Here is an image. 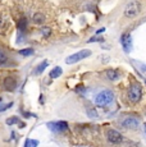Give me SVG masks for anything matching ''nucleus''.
<instances>
[{
    "label": "nucleus",
    "mask_w": 146,
    "mask_h": 147,
    "mask_svg": "<svg viewBox=\"0 0 146 147\" xmlns=\"http://www.w3.org/2000/svg\"><path fill=\"white\" fill-rule=\"evenodd\" d=\"M113 100H114V94L112 91H109V90H105V91H101L100 94L96 95L95 104L99 106H105V105H109Z\"/></svg>",
    "instance_id": "nucleus-1"
},
{
    "label": "nucleus",
    "mask_w": 146,
    "mask_h": 147,
    "mask_svg": "<svg viewBox=\"0 0 146 147\" xmlns=\"http://www.w3.org/2000/svg\"><path fill=\"white\" fill-rule=\"evenodd\" d=\"M91 55V50L89 49H85V50H81V51L73 54V55H69L68 58L66 59V63L67 64H74V63H78V61H81L82 59L87 58V56Z\"/></svg>",
    "instance_id": "nucleus-2"
},
{
    "label": "nucleus",
    "mask_w": 146,
    "mask_h": 147,
    "mask_svg": "<svg viewBox=\"0 0 146 147\" xmlns=\"http://www.w3.org/2000/svg\"><path fill=\"white\" fill-rule=\"evenodd\" d=\"M141 96H142V90L140 87V84H132L130 90H128V98L131 101H133V102H137V101H140Z\"/></svg>",
    "instance_id": "nucleus-3"
},
{
    "label": "nucleus",
    "mask_w": 146,
    "mask_h": 147,
    "mask_svg": "<svg viewBox=\"0 0 146 147\" xmlns=\"http://www.w3.org/2000/svg\"><path fill=\"white\" fill-rule=\"evenodd\" d=\"M140 9H141L140 3L139 1H132V3H130V4L127 5V8H126L124 16L128 17V18H135V17L140 13Z\"/></svg>",
    "instance_id": "nucleus-4"
},
{
    "label": "nucleus",
    "mask_w": 146,
    "mask_h": 147,
    "mask_svg": "<svg viewBox=\"0 0 146 147\" xmlns=\"http://www.w3.org/2000/svg\"><path fill=\"white\" fill-rule=\"evenodd\" d=\"M47 127H49L50 131L55 132V133H59V132H63L68 128V124L66 121H51V123H47Z\"/></svg>",
    "instance_id": "nucleus-5"
},
{
    "label": "nucleus",
    "mask_w": 146,
    "mask_h": 147,
    "mask_svg": "<svg viewBox=\"0 0 146 147\" xmlns=\"http://www.w3.org/2000/svg\"><path fill=\"white\" fill-rule=\"evenodd\" d=\"M106 137H108L109 142H112V143H120L123 140L122 134L118 131H116V129H109V131L106 132Z\"/></svg>",
    "instance_id": "nucleus-6"
},
{
    "label": "nucleus",
    "mask_w": 146,
    "mask_h": 147,
    "mask_svg": "<svg viewBox=\"0 0 146 147\" xmlns=\"http://www.w3.org/2000/svg\"><path fill=\"white\" fill-rule=\"evenodd\" d=\"M139 124H140V120L137 119V118H126L124 120L122 121V125L124 127V128H130V129H135V128H137L139 127Z\"/></svg>",
    "instance_id": "nucleus-7"
},
{
    "label": "nucleus",
    "mask_w": 146,
    "mask_h": 147,
    "mask_svg": "<svg viewBox=\"0 0 146 147\" xmlns=\"http://www.w3.org/2000/svg\"><path fill=\"white\" fill-rule=\"evenodd\" d=\"M122 45H123V50L126 53H131L132 50V37L130 33H126V35L122 36Z\"/></svg>",
    "instance_id": "nucleus-8"
},
{
    "label": "nucleus",
    "mask_w": 146,
    "mask_h": 147,
    "mask_svg": "<svg viewBox=\"0 0 146 147\" xmlns=\"http://www.w3.org/2000/svg\"><path fill=\"white\" fill-rule=\"evenodd\" d=\"M4 86H5V90L13 91L17 86V82L13 77H8V78H5V81H4Z\"/></svg>",
    "instance_id": "nucleus-9"
},
{
    "label": "nucleus",
    "mask_w": 146,
    "mask_h": 147,
    "mask_svg": "<svg viewBox=\"0 0 146 147\" xmlns=\"http://www.w3.org/2000/svg\"><path fill=\"white\" fill-rule=\"evenodd\" d=\"M106 77H108L110 81H116L117 78L119 77V73L114 69H108L106 70Z\"/></svg>",
    "instance_id": "nucleus-10"
},
{
    "label": "nucleus",
    "mask_w": 146,
    "mask_h": 147,
    "mask_svg": "<svg viewBox=\"0 0 146 147\" xmlns=\"http://www.w3.org/2000/svg\"><path fill=\"white\" fill-rule=\"evenodd\" d=\"M62 73H63V70H62L60 67L53 68L51 72H50V78H58L59 76H62Z\"/></svg>",
    "instance_id": "nucleus-11"
},
{
    "label": "nucleus",
    "mask_w": 146,
    "mask_h": 147,
    "mask_svg": "<svg viewBox=\"0 0 146 147\" xmlns=\"http://www.w3.org/2000/svg\"><path fill=\"white\" fill-rule=\"evenodd\" d=\"M47 64H49V63H47V60H44L43 63H41L40 65H39V67L35 69V74H41V73H43L44 70H45V68L47 67Z\"/></svg>",
    "instance_id": "nucleus-12"
},
{
    "label": "nucleus",
    "mask_w": 146,
    "mask_h": 147,
    "mask_svg": "<svg viewBox=\"0 0 146 147\" xmlns=\"http://www.w3.org/2000/svg\"><path fill=\"white\" fill-rule=\"evenodd\" d=\"M39 145V141L36 140H27L24 142V147H36Z\"/></svg>",
    "instance_id": "nucleus-13"
},
{
    "label": "nucleus",
    "mask_w": 146,
    "mask_h": 147,
    "mask_svg": "<svg viewBox=\"0 0 146 147\" xmlns=\"http://www.w3.org/2000/svg\"><path fill=\"white\" fill-rule=\"evenodd\" d=\"M33 21L36 22V23H43L44 22V16L40 13H36L35 16H33Z\"/></svg>",
    "instance_id": "nucleus-14"
},
{
    "label": "nucleus",
    "mask_w": 146,
    "mask_h": 147,
    "mask_svg": "<svg viewBox=\"0 0 146 147\" xmlns=\"http://www.w3.org/2000/svg\"><path fill=\"white\" fill-rule=\"evenodd\" d=\"M33 54L32 49H23V50H19V55H23V56H30Z\"/></svg>",
    "instance_id": "nucleus-15"
},
{
    "label": "nucleus",
    "mask_w": 146,
    "mask_h": 147,
    "mask_svg": "<svg viewBox=\"0 0 146 147\" xmlns=\"http://www.w3.org/2000/svg\"><path fill=\"white\" fill-rule=\"evenodd\" d=\"M5 123H7L8 125H13V124H16V123H19V119L17 117H12V118H9V119H7Z\"/></svg>",
    "instance_id": "nucleus-16"
},
{
    "label": "nucleus",
    "mask_w": 146,
    "mask_h": 147,
    "mask_svg": "<svg viewBox=\"0 0 146 147\" xmlns=\"http://www.w3.org/2000/svg\"><path fill=\"white\" fill-rule=\"evenodd\" d=\"M7 60H8V56L5 55L1 50H0V65H1V64H5L7 63Z\"/></svg>",
    "instance_id": "nucleus-17"
},
{
    "label": "nucleus",
    "mask_w": 146,
    "mask_h": 147,
    "mask_svg": "<svg viewBox=\"0 0 146 147\" xmlns=\"http://www.w3.org/2000/svg\"><path fill=\"white\" fill-rule=\"evenodd\" d=\"M18 27L21 28V30H24V28H26V18H22L21 21H19Z\"/></svg>",
    "instance_id": "nucleus-18"
},
{
    "label": "nucleus",
    "mask_w": 146,
    "mask_h": 147,
    "mask_svg": "<svg viewBox=\"0 0 146 147\" xmlns=\"http://www.w3.org/2000/svg\"><path fill=\"white\" fill-rule=\"evenodd\" d=\"M12 105H13V102H9V104H7V105H0V111H4V110L9 109Z\"/></svg>",
    "instance_id": "nucleus-19"
},
{
    "label": "nucleus",
    "mask_w": 146,
    "mask_h": 147,
    "mask_svg": "<svg viewBox=\"0 0 146 147\" xmlns=\"http://www.w3.org/2000/svg\"><path fill=\"white\" fill-rule=\"evenodd\" d=\"M41 31H43L44 36H46V37H47V36L50 35V28H47V27H44V28H43V30H41Z\"/></svg>",
    "instance_id": "nucleus-20"
},
{
    "label": "nucleus",
    "mask_w": 146,
    "mask_h": 147,
    "mask_svg": "<svg viewBox=\"0 0 146 147\" xmlns=\"http://www.w3.org/2000/svg\"><path fill=\"white\" fill-rule=\"evenodd\" d=\"M89 41L90 42H92V41H103V37H92V38H90Z\"/></svg>",
    "instance_id": "nucleus-21"
},
{
    "label": "nucleus",
    "mask_w": 146,
    "mask_h": 147,
    "mask_svg": "<svg viewBox=\"0 0 146 147\" xmlns=\"http://www.w3.org/2000/svg\"><path fill=\"white\" fill-rule=\"evenodd\" d=\"M145 133H146V124H145Z\"/></svg>",
    "instance_id": "nucleus-22"
},
{
    "label": "nucleus",
    "mask_w": 146,
    "mask_h": 147,
    "mask_svg": "<svg viewBox=\"0 0 146 147\" xmlns=\"http://www.w3.org/2000/svg\"><path fill=\"white\" fill-rule=\"evenodd\" d=\"M0 102H1V98H0Z\"/></svg>",
    "instance_id": "nucleus-23"
}]
</instances>
